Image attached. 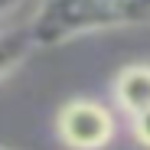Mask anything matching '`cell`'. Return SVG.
Segmentation results:
<instances>
[{"mask_svg": "<svg viewBox=\"0 0 150 150\" xmlns=\"http://www.w3.org/2000/svg\"><path fill=\"white\" fill-rule=\"evenodd\" d=\"M134 134H137V140L144 147H150V111H144V114L134 117Z\"/></svg>", "mask_w": 150, "mask_h": 150, "instance_id": "obj_5", "label": "cell"}, {"mask_svg": "<svg viewBox=\"0 0 150 150\" xmlns=\"http://www.w3.org/2000/svg\"><path fill=\"white\" fill-rule=\"evenodd\" d=\"M30 52H33L30 30H0V82L26 62Z\"/></svg>", "mask_w": 150, "mask_h": 150, "instance_id": "obj_4", "label": "cell"}, {"mask_svg": "<svg viewBox=\"0 0 150 150\" xmlns=\"http://www.w3.org/2000/svg\"><path fill=\"white\" fill-rule=\"evenodd\" d=\"M150 23V0H42L30 20L33 46H59L82 33L127 30Z\"/></svg>", "mask_w": 150, "mask_h": 150, "instance_id": "obj_1", "label": "cell"}, {"mask_svg": "<svg viewBox=\"0 0 150 150\" xmlns=\"http://www.w3.org/2000/svg\"><path fill=\"white\" fill-rule=\"evenodd\" d=\"M0 150H10V147H4V144H0Z\"/></svg>", "mask_w": 150, "mask_h": 150, "instance_id": "obj_7", "label": "cell"}, {"mask_svg": "<svg viewBox=\"0 0 150 150\" xmlns=\"http://www.w3.org/2000/svg\"><path fill=\"white\" fill-rule=\"evenodd\" d=\"M23 4H26V0H0V20H4V16H10V13H16Z\"/></svg>", "mask_w": 150, "mask_h": 150, "instance_id": "obj_6", "label": "cell"}, {"mask_svg": "<svg viewBox=\"0 0 150 150\" xmlns=\"http://www.w3.org/2000/svg\"><path fill=\"white\" fill-rule=\"evenodd\" d=\"M114 98L131 117L150 111V65H127L114 79Z\"/></svg>", "mask_w": 150, "mask_h": 150, "instance_id": "obj_3", "label": "cell"}, {"mask_svg": "<svg viewBox=\"0 0 150 150\" xmlns=\"http://www.w3.org/2000/svg\"><path fill=\"white\" fill-rule=\"evenodd\" d=\"M56 131L62 144L72 150H101L114 134V117L105 105L88 101V98H75V101L62 105L56 117Z\"/></svg>", "mask_w": 150, "mask_h": 150, "instance_id": "obj_2", "label": "cell"}]
</instances>
